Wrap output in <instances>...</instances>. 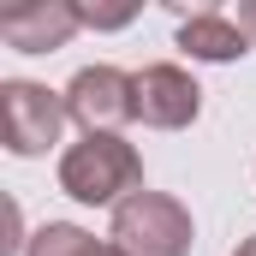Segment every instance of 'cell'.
<instances>
[{"mask_svg":"<svg viewBox=\"0 0 256 256\" xmlns=\"http://www.w3.org/2000/svg\"><path fill=\"white\" fill-rule=\"evenodd\" d=\"M60 191L84 208H120L126 196L143 191V155L114 131L78 137L60 155Z\"/></svg>","mask_w":256,"mask_h":256,"instance_id":"cell-1","label":"cell"},{"mask_svg":"<svg viewBox=\"0 0 256 256\" xmlns=\"http://www.w3.org/2000/svg\"><path fill=\"white\" fill-rule=\"evenodd\" d=\"M108 238L120 256H191V238H196V220L179 196L167 191H143L126 196L108 220Z\"/></svg>","mask_w":256,"mask_h":256,"instance_id":"cell-2","label":"cell"},{"mask_svg":"<svg viewBox=\"0 0 256 256\" xmlns=\"http://www.w3.org/2000/svg\"><path fill=\"white\" fill-rule=\"evenodd\" d=\"M66 120H72L66 90L30 84V78H6L0 84V143H6V155H18V161L48 155L60 143Z\"/></svg>","mask_w":256,"mask_h":256,"instance_id":"cell-3","label":"cell"},{"mask_svg":"<svg viewBox=\"0 0 256 256\" xmlns=\"http://www.w3.org/2000/svg\"><path fill=\"white\" fill-rule=\"evenodd\" d=\"M66 108L72 120L84 126V137L96 131H114L137 120V72H120V66H84L72 84H66Z\"/></svg>","mask_w":256,"mask_h":256,"instance_id":"cell-4","label":"cell"},{"mask_svg":"<svg viewBox=\"0 0 256 256\" xmlns=\"http://www.w3.org/2000/svg\"><path fill=\"white\" fill-rule=\"evenodd\" d=\"M196 114H202V90H196V78L185 66L161 60V66H143L137 72V120L155 131H185L196 126Z\"/></svg>","mask_w":256,"mask_h":256,"instance_id":"cell-5","label":"cell"},{"mask_svg":"<svg viewBox=\"0 0 256 256\" xmlns=\"http://www.w3.org/2000/svg\"><path fill=\"white\" fill-rule=\"evenodd\" d=\"M78 30H84L78 0H24V6L0 12V42L18 48V54H54Z\"/></svg>","mask_w":256,"mask_h":256,"instance_id":"cell-6","label":"cell"},{"mask_svg":"<svg viewBox=\"0 0 256 256\" xmlns=\"http://www.w3.org/2000/svg\"><path fill=\"white\" fill-rule=\"evenodd\" d=\"M179 54H191L202 66H232L250 54V36L238 30V18L232 12H220V6H196V12H179Z\"/></svg>","mask_w":256,"mask_h":256,"instance_id":"cell-7","label":"cell"},{"mask_svg":"<svg viewBox=\"0 0 256 256\" xmlns=\"http://www.w3.org/2000/svg\"><path fill=\"white\" fill-rule=\"evenodd\" d=\"M24 256H120V250H114V238H96V232H84L72 220H48V226L30 232Z\"/></svg>","mask_w":256,"mask_h":256,"instance_id":"cell-8","label":"cell"},{"mask_svg":"<svg viewBox=\"0 0 256 256\" xmlns=\"http://www.w3.org/2000/svg\"><path fill=\"white\" fill-rule=\"evenodd\" d=\"M78 18H84V30H126L137 18V6L131 0H120V6H78Z\"/></svg>","mask_w":256,"mask_h":256,"instance_id":"cell-9","label":"cell"},{"mask_svg":"<svg viewBox=\"0 0 256 256\" xmlns=\"http://www.w3.org/2000/svg\"><path fill=\"white\" fill-rule=\"evenodd\" d=\"M232 18H238V30L250 36V48H256V0H238V12H232Z\"/></svg>","mask_w":256,"mask_h":256,"instance_id":"cell-10","label":"cell"},{"mask_svg":"<svg viewBox=\"0 0 256 256\" xmlns=\"http://www.w3.org/2000/svg\"><path fill=\"white\" fill-rule=\"evenodd\" d=\"M232 256H256V232H250V238H244V244H238Z\"/></svg>","mask_w":256,"mask_h":256,"instance_id":"cell-11","label":"cell"}]
</instances>
